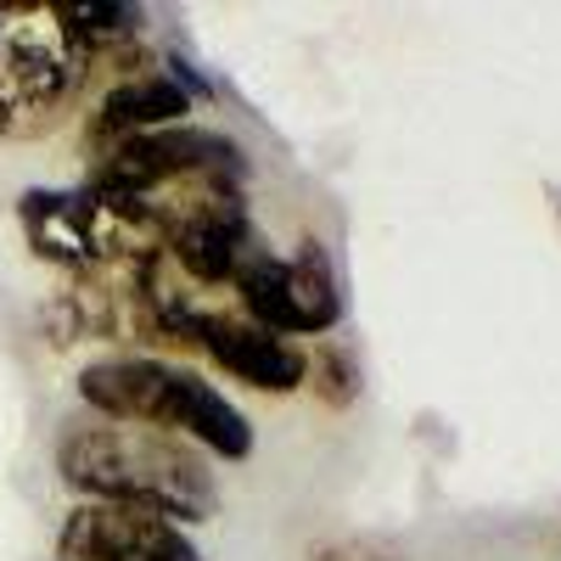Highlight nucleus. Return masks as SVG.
Wrapping results in <instances>:
<instances>
[{"instance_id": "obj_1", "label": "nucleus", "mask_w": 561, "mask_h": 561, "mask_svg": "<svg viewBox=\"0 0 561 561\" xmlns=\"http://www.w3.org/2000/svg\"><path fill=\"white\" fill-rule=\"evenodd\" d=\"M57 472L84 505H124V511H152L163 523H208L219 489L208 460L169 433L129 427V421L84 415L68 421L57 438Z\"/></svg>"}, {"instance_id": "obj_2", "label": "nucleus", "mask_w": 561, "mask_h": 561, "mask_svg": "<svg viewBox=\"0 0 561 561\" xmlns=\"http://www.w3.org/2000/svg\"><path fill=\"white\" fill-rule=\"evenodd\" d=\"M79 399L107 415L129 421V427H152L169 438H185L219 460L253 455V427L248 415L230 404L214 382H203L197 370H180L169 359H102L79 370Z\"/></svg>"}, {"instance_id": "obj_3", "label": "nucleus", "mask_w": 561, "mask_h": 561, "mask_svg": "<svg viewBox=\"0 0 561 561\" xmlns=\"http://www.w3.org/2000/svg\"><path fill=\"white\" fill-rule=\"evenodd\" d=\"M90 73V51L62 23V7H0V135H39L62 118Z\"/></svg>"}, {"instance_id": "obj_4", "label": "nucleus", "mask_w": 561, "mask_h": 561, "mask_svg": "<svg viewBox=\"0 0 561 561\" xmlns=\"http://www.w3.org/2000/svg\"><path fill=\"white\" fill-rule=\"evenodd\" d=\"M192 180H248V152L242 140H230L225 129H203V124H169L152 135H135L107 147L96 163H90V192H102L113 203H135L169 192V185H192Z\"/></svg>"}, {"instance_id": "obj_5", "label": "nucleus", "mask_w": 561, "mask_h": 561, "mask_svg": "<svg viewBox=\"0 0 561 561\" xmlns=\"http://www.w3.org/2000/svg\"><path fill=\"white\" fill-rule=\"evenodd\" d=\"M242 298V314L253 325H264V332L275 337H320L332 332V325L343 320V280L332 270V259H325L320 242H304L298 253H253L242 264V275L230 280Z\"/></svg>"}, {"instance_id": "obj_6", "label": "nucleus", "mask_w": 561, "mask_h": 561, "mask_svg": "<svg viewBox=\"0 0 561 561\" xmlns=\"http://www.w3.org/2000/svg\"><path fill=\"white\" fill-rule=\"evenodd\" d=\"M18 219L28 248L68 270H96L118 253H135V242L147 248V237L90 185H79V192H23Z\"/></svg>"}, {"instance_id": "obj_7", "label": "nucleus", "mask_w": 561, "mask_h": 561, "mask_svg": "<svg viewBox=\"0 0 561 561\" xmlns=\"http://www.w3.org/2000/svg\"><path fill=\"white\" fill-rule=\"evenodd\" d=\"M62 561H203L197 539L180 523L124 505H79L57 539Z\"/></svg>"}, {"instance_id": "obj_8", "label": "nucleus", "mask_w": 561, "mask_h": 561, "mask_svg": "<svg viewBox=\"0 0 561 561\" xmlns=\"http://www.w3.org/2000/svg\"><path fill=\"white\" fill-rule=\"evenodd\" d=\"M192 102H197V90L180 73H129L124 84H113L96 102V113H90V124H84V147H90V158H102L107 147H118V140L185 124Z\"/></svg>"}, {"instance_id": "obj_9", "label": "nucleus", "mask_w": 561, "mask_h": 561, "mask_svg": "<svg viewBox=\"0 0 561 561\" xmlns=\"http://www.w3.org/2000/svg\"><path fill=\"white\" fill-rule=\"evenodd\" d=\"M62 23L73 28V39L84 45L90 57L102 51V45H124V39H135L140 34V23H147V12L140 7H62Z\"/></svg>"}, {"instance_id": "obj_10", "label": "nucleus", "mask_w": 561, "mask_h": 561, "mask_svg": "<svg viewBox=\"0 0 561 561\" xmlns=\"http://www.w3.org/2000/svg\"><path fill=\"white\" fill-rule=\"evenodd\" d=\"M314 393H320L325 404H348V399L359 393V370H354V359H348L343 348H325V354L314 359Z\"/></svg>"}]
</instances>
